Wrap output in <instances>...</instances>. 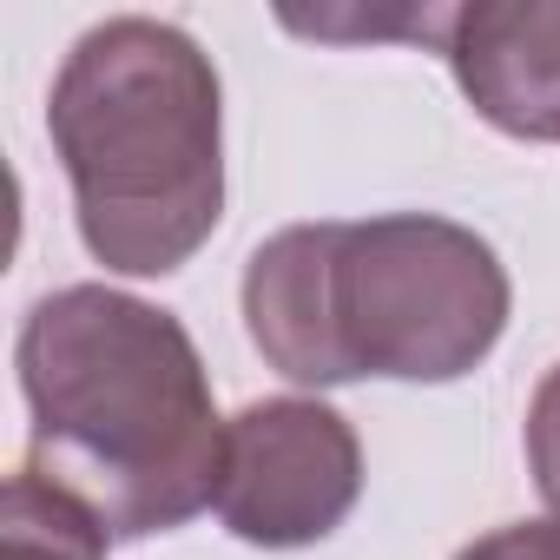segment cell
Segmentation results:
<instances>
[{
    "label": "cell",
    "instance_id": "obj_2",
    "mask_svg": "<svg viewBox=\"0 0 560 560\" xmlns=\"http://www.w3.org/2000/svg\"><path fill=\"white\" fill-rule=\"evenodd\" d=\"M508 264L435 211L284 224L244 264V330L304 389L455 383L508 330Z\"/></svg>",
    "mask_w": 560,
    "mask_h": 560
},
{
    "label": "cell",
    "instance_id": "obj_1",
    "mask_svg": "<svg viewBox=\"0 0 560 560\" xmlns=\"http://www.w3.org/2000/svg\"><path fill=\"white\" fill-rule=\"evenodd\" d=\"M27 468L86 501L113 540H152L218 508L224 422L191 330L113 284L40 298L14 343Z\"/></svg>",
    "mask_w": 560,
    "mask_h": 560
},
{
    "label": "cell",
    "instance_id": "obj_5",
    "mask_svg": "<svg viewBox=\"0 0 560 560\" xmlns=\"http://www.w3.org/2000/svg\"><path fill=\"white\" fill-rule=\"evenodd\" d=\"M435 47L462 100L508 139L560 145V0L442 8Z\"/></svg>",
    "mask_w": 560,
    "mask_h": 560
},
{
    "label": "cell",
    "instance_id": "obj_7",
    "mask_svg": "<svg viewBox=\"0 0 560 560\" xmlns=\"http://www.w3.org/2000/svg\"><path fill=\"white\" fill-rule=\"evenodd\" d=\"M527 475H534L540 501L560 508V363L540 376V389L527 402Z\"/></svg>",
    "mask_w": 560,
    "mask_h": 560
},
{
    "label": "cell",
    "instance_id": "obj_8",
    "mask_svg": "<svg viewBox=\"0 0 560 560\" xmlns=\"http://www.w3.org/2000/svg\"><path fill=\"white\" fill-rule=\"evenodd\" d=\"M455 560H560V508H547L540 521H508V527L468 540Z\"/></svg>",
    "mask_w": 560,
    "mask_h": 560
},
{
    "label": "cell",
    "instance_id": "obj_4",
    "mask_svg": "<svg viewBox=\"0 0 560 560\" xmlns=\"http://www.w3.org/2000/svg\"><path fill=\"white\" fill-rule=\"evenodd\" d=\"M363 501V442L317 396H264L224 422L218 521L244 547H317Z\"/></svg>",
    "mask_w": 560,
    "mask_h": 560
},
{
    "label": "cell",
    "instance_id": "obj_6",
    "mask_svg": "<svg viewBox=\"0 0 560 560\" xmlns=\"http://www.w3.org/2000/svg\"><path fill=\"white\" fill-rule=\"evenodd\" d=\"M106 521L73 501L67 488L40 481L34 468L8 475V514H0V560H106Z\"/></svg>",
    "mask_w": 560,
    "mask_h": 560
},
{
    "label": "cell",
    "instance_id": "obj_3",
    "mask_svg": "<svg viewBox=\"0 0 560 560\" xmlns=\"http://www.w3.org/2000/svg\"><path fill=\"white\" fill-rule=\"evenodd\" d=\"M47 132L93 264L185 270L224 218V93L211 54L152 14L86 27L54 73Z\"/></svg>",
    "mask_w": 560,
    "mask_h": 560
}]
</instances>
